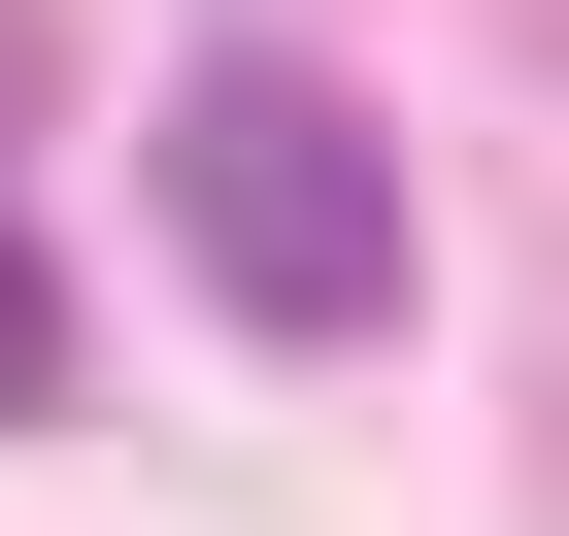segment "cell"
<instances>
[{
	"label": "cell",
	"instance_id": "1",
	"mask_svg": "<svg viewBox=\"0 0 569 536\" xmlns=\"http://www.w3.org/2000/svg\"><path fill=\"white\" fill-rule=\"evenodd\" d=\"M168 235H201L234 336H402V168H369L336 68H201L168 101Z\"/></svg>",
	"mask_w": 569,
	"mask_h": 536
},
{
	"label": "cell",
	"instance_id": "2",
	"mask_svg": "<svg viewBox=\"0 0 569 536\" xmlns=\"http://www.w3.org/2000/svg\"><path fill=\"white\" fill-rule=\"evenodd\" d=\"M34 403H68V268L0 235V436H34Z\"/></svg>",
	"mask_w": 569,
	"mask_h": 536
},
{
	"label": "cell",
	"instance_id": "3",
	"mask_svg": "<svg viewBox=\"0 0 569 536\" xmlns=\"http://www.w3.org/2000/svg\"><path fill=\"white\" fill-rule=\"evenodd\" d=\"M0 135H34V0H0Z\"/></svg>",
	"mask_w": 569,
	"mask_h": 536
}]
</instances>
